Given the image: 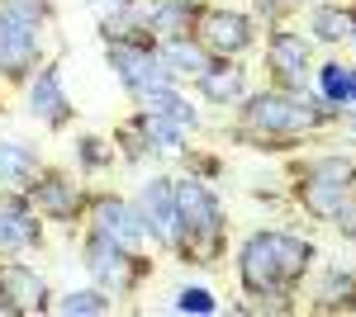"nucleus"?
<instances>
[{
	"label": "nucleus",
	"mask_w": 356,
	"mask_h": 317,
	"mask_svg": "<svg viewBox=\"0 0 356 317\" xmlns=\"http://www.w3.org/2000/svg\"><path fill=\"white\" fill-rule=\"evenodd\" d=\"M314 261H318V246L304 232H290V228L247 232L233 251V275L243 289L238 313H295L300 284L314 270Z\"/></svg>",
	"instance_id": "nucleus-1"
},
{
	"label": "nucleus",
	"mask_w": 356,
	"mask_h": 317,
	"mask_svg": "<svg viewBox=\"0 0 356 317\" xmlns=\"http://www.w3.org/2000/svg\"><path fill=\"white\" fill-rule=\"evenodd\" d=\"M332 123H337V114H332L314 90H280V85H266V90H247V100L238 105V123L228 128V137L257 147V152H280L285 142L318 137V132L332 128Z\"/></svg>",
	"instance_id": "nucleus-2"
},
{
	"label": "nucleus",
	"mask_w": 356,
	"mask_h": 317,
	"mask_svg": "<svg viewBox=\"0 0 356 317\" xmlns=\"http://www.w3.org/2000/svg\"><path fill=\"white\" fill-rule=\"evenodd\" d=\"M176 223H181V261L219 265L228 256V213L209 180L176 175Z\"/></svg>",
	"instance_id": "nucleus-3"
},
{
	"label": "nucleus",
	"mask_w": 356,
	"mask_h": 317,
	"mask_svg": "<svg viewBox=\"0 0 356 317\" xmlns=\"http://www.w3.org/2000/svg\"><path fill=\"white\" fill-rule=\"evenodd\" d=\"M352 189H356V157L352 152H318V157L295 161L290 199H295L309 218L332 223V213L342 209V199H347Z\"/></svg>",
	"instance_id": "nucleus-4"
},
{
	"label": "nucleus",
	"mask_w": 356,
	"mask_h": 317,
	"mask_svg": "<svg viewBox=\"0 0 356 317\" xmlns=\"http://www.w3.org/2000/svg\"><path fill=\"white\" fill-rule=\"evenodd\" d=\"M81 265H86V275H90V284H100L114 298L138 293L147 284V275H152V256L147 251L119 246V241L90 232V228H81Z\"/></svg>",
	"instance_id": "nucleus-5"
},
{
	"label": "nucleus",
	"mask_w": 356,
	"mask_h": 317,
	"mask_svg": "<svg viewBox=\"0 0 356 317\" xmlns=\"http://www.w3.org/2000/svg\"><path fill=\"white\" fill-rule=\"evenodd\" d=\"M191 33L214 57H228V62H243V57L257 48V38H261V33H257V19H252V10L219 5V0H204V5H200Z\"/></svg>",
	"instance_id": "nucleus-6"
},
{
	"label": "nucleus",
	"mask_w": 356,
	"mask_h": 317,
	"mask_svg": "<svg viewBox=\"0 0 356 317\" xmlns=\"http://www.w3.org/2000/svg\"><path fill=\"white\" fill-rule=\"evenodd\" d=\"M105 67L114 71L119 90H124L134 105L147 90H157V85L171 80L166 67H162V57H157V38H110V43H105Z\"/></svg>",
	"instance_id": "nucleus-7"
},
{
	"label": "nucleus",
	"mask_w": 356,
	"mask_h": 317,
	"mask_svg": "<svg viewBox=\"0 0 356 317\" xmlns=\"http://www.w3.org/2000/svg\"><path fill=\"white\" fill-rule=\"evenodd\" d=\"M134 209L143 218V232H147V246H157L166 256L181 251V223H176V175L166 171H152L134 194Z\"/></svg>",
	"instance_id": "nucleus-8"
},
{
	"label": "nucleus",
	"mask_w": 356,
	"mask_h": 317,
	"mask_svg": "<svg viewBox=\"0 0 356 317\" xmlns=\"http://www.w3.org/2000/svg\"><path fill=\"white\" fill-rule=\"evenodd\" d=\"M261 62H266L271 85H280V90H309V80H314V43H309L304 28L271 24Z\"/></svg>",
	"instance_id": "nucleus-9"
},
{
	"label": "nucleus",
	"mask_w": 356,
	"mask_h": 317,
	"mask_svg": "<svg viewBox=\"0 0 356 317\" xmlns=\"http://www.w3.org/2000/svg\"><path fill=\"white\" fill-rule=\"evenodd\" d=\"M29 204L38 209L43 223H62V228H76L86 223V204H90V189L72 175V171H57V166H43L33 175V185L24 189Z\"/></svg>",
	"instance_id": "nucleus-10"
},
{
	"label": "nucleus",
	"mask_w": 356,
	"mask_h": 317,
	"mask_svg": "<svg viewBox=\"0 0 356 317\" xmlns=\"http://www.w3.org/2000/svg\"><path fill=\"white\" fill-rule=\"evenodd\" d=\"M48 28L24 24L10 10H0V80L5 85H24L43 62H48Z\"/></svg>",
	"instance_id": "nucleus-11"
},
{
	"label": "nucleus",
	"mask_w": 356,
	"mask_h": 317,
	"mask_svg": "<svg viewBox=\"0 0 356 317\" xmlns=\"http://www.w3.org/2000/svg\"><path fill=\"white\" fill-rule=\"evenodd\" d=\"M24 109L33 123H43L48 132H67L76 123V100L67 90V76L57 62H43L33 76L24 80Z\"/></svg>",
	"instance_id": "nucleus-12"
},
{
	"label": "nucleus",
	"mask_w": 356,
	"mask_h": 317,
	"mask_svg": "<svg viewBox=\"0 0 356 317\" xmlns=\"http://www.w3.org/2000/svg\"><path fill=\"white\" fill-rule=\"evenodd\" d=\"M86 228L100 232V237H110V241H119V246L147 251V232H143V218H138L134 199H124V194H114V189L90 194V204H86Z\"/></svg>",
	"instance_id": "nucleus-13"
},
{
	"label": "nucleus",
	"mask_w": 356,
	"mask_h": 317,
	"mask_svg": "<svg viewBox=\"0 0 356 317\" xmlns=\"http://www.w3.org/2000/svg\"><path fill=\"white\" fill-rule=\"evenodd\" d=\"M43 218L29 204L24 189H0V261L5 256H29L43 251Z\"/></svg>",
	"instance_id": "nucleus-14"
},
{
	"label": "nucleus",
	"mask_w": 356,
	"mask_h": 317,
	"mask_svg": "<svg viewBox=\"0 0 356 317\" xmlns=\"http://www.w3.org/2000/svg\"><path fill=\"white\" fill-rule=\"evenodd\" d=\"M0 293L19 308V317L53 313V289H48V275H43L38 265L19 261V256H5V261H0Z\"/></svg>",
	"instance_id": "nucleus-15"
},
{
	"label": "nucleus",
	"mask_w": 356,
	"mask_h": 317,
	"mask_svg": "<svg viewBox=\"0 0 356 317\" xmlns=\"http://www.w3.org/2000/svg\"><path fill=\"white\" fill-rule=\"evenodd\" d=\"M191 85H195V95H200L209 109H238L247 100V90H252L247 67H243V62H228V57H214Z\"/></svg>",
	"instance_id": "nucleus-16"
},
{
	"label": "nucleus",
	"mask_w": 356,
	"mask_h": 317,
	"mask_svg": "<svg viewBox=\"0 0 356 317\" xmlns=\"http://www.w3.org/2000/svg\"><path fill=\"white\" fill-rule=\"evenodd\" d=\"M309 90H314L337 119H352L356 114V62L352 57H328V62H318Z\"/></svg>",
	"instance_id": "nucleus-17"
},
{
	"label": "nucleus",
	"mask_w": 356,
	"mask_h": 317,
	"mask_svg": "<svg viewBox=\"0 0 356 317\" xmlns=\"http://www.w3.org/2000/svg\"><path fill=\"white\" fill-rule=\"evenodd\" d=\"M304 33L309 43H323V48H356V5H342V0L309 5Z\"/></svg>",
	"instance_id": "nucleus-18"
},
{
	"label": "nucleus",
	"mask_w": 356,
	"mask_h": 317,
	"mask_svg": "<svg viewBox=\"0 0 356 317\" xmlns=\"http://www.w3.org/2000/svg\"><path fill=\"white\" fill-rule=\"evenodd\" d=\"M314 313H356V270L352 265H323L309 284Z\"/></svg>",
	"instance_id": "nucleus-19"
},
{
	"label": "nucleus",
	"mask_w": 356,
	"mask_h": 317,
	"mask_svg": "<svg viewBox=\"0 0 356 317\" xmlns=\"http://www.w3.org/2000/svg\"><path fill=\"white\" fill-rule=\"evenodd\" d=\"M157 57H162V67H166V76L171 80H195L209 62H214V53L195 38V33H171V38H157Z\"/></svg>",
	"instance_id": "nucleus-20"
},
{
	"label": "nucleus",
	"mask_w": 356,
	"mask_h": 317,
	"mask_svg": "<svg viewBox=\"0 0 356 317\" xmlns=\"http://www.w3.org/2000/svg\"><path fill=\"white\" fill-rule=\"evenodd\" d=\"M48 161L24 137H0V189H29Z\"/></svg>",
	"instance_id": "nucleus-21"
},
{
	"label": "nucleus",
	"mask_w": 356,
	"mask_h": 317,
	"mask_svg": "<svg viewBox=\"0 0 356 317\" xmlns=\"http://www.w3.org/2000/svg\"><path fill=\"white\" fill-rule=\"evenodd\" d=\"M138 109H147V114H157V119H171V123H181L186 132H200V109H195V100L181 90V80H166V85H157V90H147L143 100H138Z\"/></svg>",
	"instance_id": "nucleus-22"
},
{
	"label": "nucleus",
	"mask_w": 356,
	"mask_h": 317,
	"mask_svg": "<svg viewBox=\"0 0 356 317\" xmlns=\"http://www.w3.org/2000/svg\"><path fill=\"white\" fill-rule=\"evenodd\" d=\"M134 123L143 128V137H147V147H152V157H157V161H181V157H186L191 132L181 128V123L157 119V114H147V109H134Z\"/></svg>",
	"instance_id": "nucleus-23"
},
{
	"label": "nucleus",
	"mask_w": 356,
	"mask_h": 317,
	"mask_svg": "<svg viewBox=\"0 0 356 317\" xmlns=\"http://www.w3.org/2000/svg\"><path fill=\"white\" fill-rule=\"evenodd\" d=\"M72 161H76V175H105L114 161V142L110 137H100V132H76V142H72Z\"/></svg>",
	"instance_id": "nucleus-24"
},
{
	"label": "nucleus",
	"mask_w": 356,
	"mask_h": 317,
	"mask_svg": "<svg viewBox=\"0 0 356 317\" xmlns=\"http://www.w3.org/2000/svg\"><path fill=\"white\" fill-rule=\"evenodd\" d=\"M114 293H105L100 284H90V289H67V293H53V313L62 317H105L114 313Z\"/></svg>",
	"instance_id": "nucleus-25"
},
{
	"label": "nucleus",
	"mask_w": 356,
	"mask_h": 317,
	"mask_svg": "<svg viewBox=\"0 0 356 317\" xmlns=\"http://www.w3.org/2000/svg\"><path fill=\"white\" fill-rule=\"evenodd\" d=\"M114 157L124 161V166H157V157H152V147H147V137H143V128L134 123V114L114 128Z\"/></svg>",
	"instance_id": "nucleus-26"
},
{
	"label": "nucleus",
	"mask_w": 356,
	"mask_h": 317,
	"mask_svg": "<svg viewBox=\"0 0 356 317\" xmlns=\"http://www.w3.org/2000/svg\"><path fill=\"white\" fill-rule=\"evenodd\" d=\"M171 313H195V317H214L219 313V293L209 289V284H181V289L171 293V303H166Z\"/></svg>",
	"instance_id": "nucleus-27"
},
{
	"label": "nucleus",
	"mask_w": 356,
	"mask_h": 317,
	"mask_svg": "<svg viewBox=\"0 0 356 317\" xmlns=\"http://www.w3.org/2000/svg\"><path fill=\"white\" fill-rule=\"evenodd\" d=\"M0 10H10L15 19H24V24H38V28H53V19H57L53 0H0Z\"/></svg>",
	"instance_id": "nucleus-28"
},
{
	"label": "nucleus",
	"mask_w": 356,
	"mask_h": 317,
	"mask_svg": "<svg viewBox=\"0 0 356 317\" xmlns=\"http://www.w3.org/2000/svg\"><path fill=\"white\" fill-rule=\"evenodd\" d=\"M181 166H186V175H200V180H219V171H223V161L219 157H209V152H195V147H186V157H181Z\"/></svg>",
	"instance_id": "nucleus-29"
},
{
	"label": "nucleus",
	"mask_w": 356,
	"mask_h": 317,
	"mask_svg": "<svg viewBox=\"0 0 356 317\" xmlns=\"http://www.w3.org/2000/svg\"><path fill=\"white\" fill-rule=\"evenodd\" d=\"M332 228H337V237L347 241V246H356V189L342 199V209L332 213Z\"/></svg>",
	"instance_id": "nucleus-30"
},
{
	"label": "nucleus",
	"mask_w": 356,
	"mask_h": 317,
	"mask_svg": "<svg viewBox=\"0 0 356 317\" xmlns=\"http://www.w3.org/2000/svg\"><path fill=\"white\" fill-rule=\"evenodd\" d=\"M290 10H295V5H290V0H252V19H257V24H285V15H290Z\"/></svg>",
	"instance_id": "nucleus-31"
},
{
	"label": "nucleus",
	"mask_w": 356,
	"mask_h": 317,
	"mask_svg": "<svg viewBox=\"0 0 356 317\" xmlns=\"http://www.w3.org/2000/svg\"><path fill=\"white\" fill-rule=\"evenodd\" d=\"M0 317H19V308H15V303H10L5 293H0Z\"/></svg>",
	"instance_id": "nucleus-32"
},
{
	"label": "nucleus",
	"mask_w": 356,
	"mask_h": 317,
	"mask_svg": "<svg viewBox=\"0 0 356 317\" xmlns=\"http://www.w3.org/2000/svg\"><path fill=\"white\" fill-rule=\"evenodd\" d=\"M290 5H295V10H309V5H318V0H290Z\"/></svg>",
	"instance_id": "nucleus-33"
}]
</instances>
